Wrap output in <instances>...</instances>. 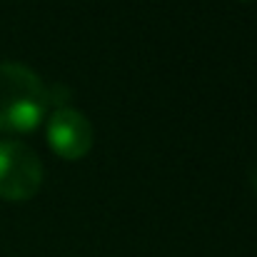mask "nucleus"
Returning a JSON list of instances; mask_svg holds the SVG:
<instances>
[{
    "label": "nucleus",
    "instance_id": "1",
    "mask_svg": "<svg viewBox=\"0 0 257 257\" xmlns=\"http://www.w3.org/2000/svg\"><path fill=\"white\" fill-rule=\"evenodd\" d=\"M50 107L48 85L38 73L23 63H0V130L30 133L35 130Z\"/></svg>",
    "mask_w": 257,
    "mask_h": 257
},
{
    "label": "nucleus",
    "instance_id": "2",
    "mask_svg": "<svg viewBox=\"0 0 257 257\" xmlns=\"http://www.w3.org/2000/svg\"><path fill=\"white\" fill-rule=\"evenodd\" d=\"M43 185V163L35 150L18 140H0V197L23 202L38 195Z\"/></svg>",
    "mask_w": 257,
    "mask_h": 257
},
{
    "label": "nucleus",
    "instance_id": "3",
    "mask_svg": "<svg viewBox=\"0 0 257 257\" xmlns=\"http://www.w3.org/2000/svg\"><path fill=\"white\" fill-rule=\"evenodd\" d=\"M45 138L50 148L65 160H80L92 148V125L75 107H55L48 117Z\"/></svg>",
    "mask_w": 257,
    "mask_h": 257
}]
</instances>
